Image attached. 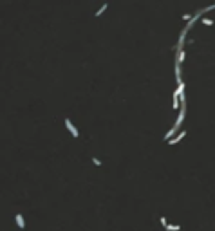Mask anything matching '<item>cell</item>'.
I'll return each instance as SVG.
<instances>
[{
    "label": "cell",
    "mask_w": 215,
    "mask_h": 231,
    "mask_svg": "<svg viewBox=\"0 0 215 231\" xmlns=\"http://www.w3.org/2000/svg\"><path fill=\"white\" fill-rule=\"evenodd\" d=\"M65 126H67V130H69L71 132V135H72V137H78V130H76V126L74 125H72V121L69 119V118H65Z\"/></svg>",
    "instance_id": "obj_1"
},
{
    "label": "cell",
    "mask_w": 215,
    "mask_h": 231,
    "mask_svg": "<svg viewBox=\"0 0 215 231\" xmlns=\"http://www.w3.org/2000/svg\"><path fill=\"white\" fill-rule=\"evenodd\" d=\"M184 135H186V130H183V132H179V134L176 135V137H172V139H168V145H176V143H179L181 139L184 137Z\"/></svg>",
    "instance_id": "obj_2"
},
{
    "label": "cell",
    "mask_w": 215,
    "mask_h": 231,
    "mask_svg": "<svg viewBox=\"0 0 215 231\" xmlns=\"http://www.w3.org/2000/svg\"><path fill=\"white\" fill-rule=\"evenodd\" d=\"M184 58H186V52H184V49H183V51H179V52H177L176 62H177V63H183V62H184Z\"/></svg>",
    "instance_id": "obj_3"
},
{
    "label": "cell",
    "mask_w": 215,
    "mask_h": 231,
    "mask_svg": "<svg viewBox=\"0 0 215 231\" xmlns=\"http://www.w3.org/2000/svg\"><path fill=\"white\" fill-rule=\"evenodd\" d=\"M15 219H16V224H18V228H20V229H24V228H25V222H24V219H22V215L18 213V215L15 217Z\"/></svg>",
    "instance_id": "obj_4"
},
{
    "label": "cell",
    "mask_w": 215,
    "mask_h": 231,
    "mask_svg": "<svg viewBox=\"0 0 215 231\" xmlns=\"http://www.w3.org/2000/svg\"><path fill=\"white\" fill-rule=\"evenodd\" d=\"M107 7H109V4H103V5H101V7H99V9L96 11V15H94V16H101V15H103V13L107 11Z\"/></svg>",
    "instance_id": "obj_5"
},
{
    "label": "cell",
    "mask_w": 215,
    "mask_h": 231,
    "mask_svg": "<svg viewBox=\"0 0 215 231\" xmlns=\"http://www.w3.org/2000/svg\"><path fill=\"white\" fill-rule=\"evenodd\" d=\"M203 24H204V25H212L213 20H210V18H203Z\"/></svg>",
    "instance_id": "obj_6"
},
{
    "label": "cell",
    "mask_w": 215,
    "mask_h": 231,
    "mask_svg": "<svg viewBox=\"0 0 215 231\" xmlns=\"http://www.w3.org/2000/svg\"><path fill=\"white\" fill-rule=\"evenodd\" d=\"M92 162H94V164H96V166H101V161H99L98 157H92Z\"/></svg>",
    "instance_id": "obj_7"
},
{
    "label": "cell",
    "mask_w": 215,
    "mask_h": 231,
    "mask_svg": "<svg viewBox=\"0 0 215 231\" xmlns=\"http://www.w3.org/2000/svg\"><path fill=\"white\" fill-rule=\"evenodd\" d=\"M193 16L192 15H183V20H188V22H190V20H192Z\"/></svg>",
    "instance_id": "obj_8"
}]
</instances>
